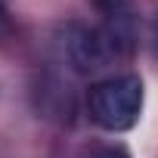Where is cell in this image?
<instances>
[{
    "label": "cell",
    "mask_w": 158,
    "mask_h": 158,
    "mask_svg": "<svg viewBox=\"0 0 158 158\" xmlns=\"http://www.w3.org/2000/svg\"><path fill=\"white\" fill-rule=\"evenodd\" d=\"M87 109L102 130L112 133L130 130L143 112V81L136 74H118L109 81H99L90 87Z\"/></svg>",
    "instance_id": "obj_1"
},
{
    "label": "cell",
    "mask_w": 158,
    "mask_h": 158,
    "mask_svg": "<svg viewBox=\"0 0 158 158\" xmlns=\"http://www.w3.org/2000/svg\"><path fill=\"white\" fill-rule=\"evenodd\" d=\"M96 158H127V152H121V149H102Z\"/></svg>",
    "instance_id": "obj_2"
},
{
    "label": "cell",
    "mask_w": 158,
    "mask_h": 158,
    "mask_svg": "<svg viewBox=\"0 0 158 158\" xmlns=\"http://www.w3.org/2000/svg\"><path fill=\"white\" fill-rule=\"evenodd\" d=\"M3 19H6V16H3V6H0V25H3Z\"/></svg>",
    "instance_id": "obj_3"
}]
</instances>
